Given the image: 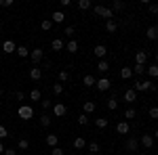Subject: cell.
<instances>
[{
  "label": "cell",
  "instance_id": "e0dca14e",
  "mask_svg": "<svg viewBox=\"0 0 158 155\" xmlns=\"http://www.w3.org/2000/svg\"><path fill=\"white\" fill-rule=\"evenodd\" d=\"M51 48H53V50H63L65 44H63V40H61V38H55V40L51 42Z\"/></svg>",
  "mask_w": 158,
  "mask_h": 155
},
{
  "label": "cell",
  "instance_id": "74e56055",
  "mask_svg": "<svg viewBox=\"0 0 158 155\" xmlns=\"http://www.w3.org/2000/svg\"><path fill=\"white\" fill-rule=\"evenodd\" d=\"M143 72H146V65H135V67H133V73H135V76H141Z\"/></svg>",
  "mask_w": 158,
  "mask_h": 155
},
{
  "label": "cell",
  "instance_id": "4316f807",
  "mask_svg": "<svg viewBox=\"0 0 158 155\" xmlns=\"http://www.w3.org/2000/svg\"><path fill=\"white\" fill-rule=\"evenodd\" d=\"M85 138H82V136H76V138H74V149H85Z\"/></svg>",
  "mask_w": 158,
  "mask_h": 155
},
{
  "label": "cell",
  "instance_id": "ffe728a7",
  "mask_svg": "<svg viewBox=\"0 0 158 155\" xmlns=\"http://www.w3.org/2000/svg\"><path fill=\"white\" fill-rule=\"evenodd\" d=\"M82 84H85V88H91V86H95V78L86 73L85 78H82Z\"/></svg>",
  "mask_w": 158,
  "mask_h": 155
},
{
  "label": "cell",
  "instance_id": "ba28073f",
  "mask_svg": "<svg viewBox=\"0 0 158 155\" xmlns=\"http://www.w3.org/2000/svg\"><path fill=\"white\" fill-rule=\"evenodd\" d=\"M65 111H68L65 105H63V103H57V105L53 107V115H55V118H63V115H65Z\"/></svg>",
  "mask_w": 158,
  "mask_h": 155
},
{
  "label": "cell",
  "instance_id": "d4e9b609",
  "mask_svg": "<svg viewBox=\"0 0 158 155\" xmlns=\"http://www.w3.org/2000/svg\"><path fill=\"white\" fill-rule=\"evenodd\" d=\"M146 72H148V76H150V80H154V78H158V65H152V67H148Z\"/></svg>",
  "mask_w": 158,
  "mask_h": 155
},
{
  "label": "cell",
  "instance_id": "d6986e66",
  "mask_svg": "<svg viewBox=\"0 0 158 155\" xmlns=\"http://www.w3.org/2000/svg\"><path fill=\"white\" fill-rule=\"evenodd\" d=\"M108 124H110V122H108V118H97V119H95V126H97L99 130L108 128Z\"/></svg>",
  "mask_w": 158,
  "mask_h": 155
},
{
  "label": "cell",
  "instance_id": "8fae6325",
  "mask_svg": "<svg viewBox=\"0 0 158 155\" xmlns=\"http://www.w3.org/2000/svg\"><path fill=\"white\" fill-rule=\"evenodd\" d=\"M141 145H143L146 149H152V147H154V136H152V134H143V136H141Z\"/></svg>",
  "mask_w": 158,
  "mask_h": 155
},
{
  "label": "cell",
  "instance_id": "4fadbf2b",
  "mask_svg": "<svg viewBox=\"0 0 158 155\" xmlns=\"http://www.w3.org/2000/svg\"><path fill=\"white\" fill-rule=\"evenodd\" d=\"M30 78H32V80H34V82H38V80H40V78H42V69H40V67H36V65H34V67H32V69H30Z\"/></svg>",
  "mask_w": 158,
  "mask_h": 155
},
{
  "label": "cell",
  "instance_id": "f1b7e54d",
  "mask_svg": "<svg viewBox=\"0 0 158 155\" xmlns=\"http://www.w3.org/2000/svg\"><path fill=\"white\" fill-rule=\"evenodd\" d=\"M51 119H53V118H51L49 113H42V115H40V124L47 128V126H51Z\"/></svg>",
  "mask_w": 158,
  "mask_h": 155
},
{
  "label": "cell",
  "instance_id": "ab89813d",
  "mask_svg": "<svg viewBox=\"0 0 158 155\" xmlns=\"http://www.w3.org/2000/svg\"><path fill=\"white\" fill-rule=\"evenodd\" d=\"M124 118H127V119H135V109L129 107L127 111H124Z\"/></svg>",
  "mask_w": 158,
  "mask_h": 155
},
{
  "label": "cell",
  "instance_id": "603a6c76",
  "mask_svg": "<svg viewBox=\"0 0 158 155\" xmlns=\"http://www.w3.org/2000/svg\"><path fill=\"white\" fill-rule=\"evenodd\" d=\"M108 109H110V111L118 109V99H116V96H110V99H108Z\"/></svg>",
  "mask_w": 158,
  "mask_h": 155
},
{
  "label": "cell",
  "instance_id": "f907efd6",
  "mask_svg": "<svg viewBox=\"0 0 158 155\" xmlns=\"http://www.w3.org/2000/svg\"><path fill=\"white\" fill-rule=\"evenodd\" d=\"M40 105H42V109H44V111H47V109L51 107V101H40Z\"/></svg>",
  "mask_w": 158,
  "mask_h": 155
},
{
  "label": "cell",
  "instance_id": "f35d334b",
  "mask_svg": "<svg viewBox=\"0 0 158 155\" xmlns=\"http://www.w3.org/2000/svg\"><path fill=\"white\" fill-rule=\"evenodd\" d=\"M65 80H70V73H68V69H61L59 72V82H65Z\"/></svg>",
  "mask_w": 158,
  "mask_h": 155
},
{
  "label": "cell",
  "instance_id": "52a82bcc",
  "mask_svg": "<svg viewBox=\"0 0 158 155\" xmlns=\"http://www.w3.org/2000/svg\"><path fill=\"white\" fill-rule=\"evenodd\" d=\"M93 52H95V57H97V59L101 61L103 57H106V55H108V48L103 46V44H97V46L93 48Z\"/></svg>",
  "mask_w": 158,
  "mask_h": 155
},
{
  "label": "cell",
  "instance_id": "1f68e13d",
  "mask_svg": "<svg viewBox=\"0 0 158 155\" xmlns=\"http://www.w3.org/2000/svg\"><path fill=\"white\" fill-rule=\"evenodd\" d=\"M30 99H32V101H42V95H40V90H38V88H34V90L30 92Z\"/></svg>",
  "mask_w": 158,
  "mask_h": 155
},
{
  "label": "cell",
  "instance_id": "5bb4252c",
  "mask_svg": "<svg viewBox=\"0 0 158 155\" xmlns=\"http://www.w3.org/2000/svg\"><path fill=\"white\" fill-rule=\"evenodd\" d=\"M137 147H139V141H137L135 136H129V138H127V149H129V151H137Z\"/></svg>",
  "mask_w": 158,
  "mask_h": 155
},
{
  "label": "cell",
  "instance_id": "d590c367",
  "mask_svg": "<svg viewBox=\"0 0 158 155\" xmlns=\"http://www.w3.org/2000/svg\"><path fill=\"white\" fill-rule=\"evenodd\" d=\"M63 34H65V36H68V38H72L74 34H76V27H74V25H68V27L63 29Z\"/></svg>",
  "mask_w": 158,
  "mask_h": 155
},
{
  "label": "cell",
  "instance_id": "816d5d0a",
  "mask_svg": "<svg viewBox=\"0 0 158 155\" xmlns=\"http://www.w3.org/2000/svg\"><path fill=\"white\" fill-rule=\"evenodd\" d=\"M4 155H17V149H4Z\"/></svg>",
  "mask_w": 158,
  "mask_h": 155
},
{
  "label": "cell",
  "instance_id": "cb8c5ba5",
  "mask_svg": "<svg viewBox=\"0 0 158 155\" xmlns=\"http://www.w3.org/2000/svg\"><path fill=\"white\" fill-rule=\"evenodd\" d=\"M97 69H99V72H101V73H106V72H108V69H110V63H108V61H106V59H101V61H99V63H97Z\"/></svg>",
  "mask_w": 158,
  "mask_h": 155
},
{
  "label": "cell",
  "instance_id": "db71d44e",
  "mask_svg": "<svg viewBox=\"0 0 158 155\" xmlns=\"http://www.w3.org/2000/svg\"><path fill=\"white\" fill-rule=\"evenodd\" d=\"M154 141H158V130H156V132H154Z\"/></svg>",
  "mask_w": 158,
  "mask_h": 155
},
{
  "label": "cell",
  "instance_id": "f5cc1de1",
  "mask_svg": "<svg viewBox=\"0 0 158 155\" xmlns=\"http://www.w3.org/2000/svg\"><path fill=\"white\" fill-rule=\"evenodd\" d=\"M0 153H4V145L0 143Z\"/></svg>",
  "mask_w": 158,
  "mask_h": 155
},
{
  "label": "cell",
  "instance_id": "60d3db41",
  "mask_svg": "<svg viewBox=\"0 0 158 155\" xmlns=\"http://www.w3.org/2000/svg\"><path fill=\"white\" fill-rule=\"evenodd\" d=\"M53 92H55V95H61V92H63V84H53Z\"/></svg>",
  "mask_w": 158,
  "mask_h": 155
},
{
  "label": "cell",
  "instance_id": "c3c4849f",
  "mask_svg": "<svg viewBox=\"0 0 158 155\" xmlns=\"http://www.w3.org/2000/svg\"><path fill=\"white\" fill-rule=\"evenodd\" d=\"M0 6H4V9L6 6H13V0H0Z\"/></svg>",
  "mask_w": 158,
  "mask_h": 155
},
{
  "label": "cell",
  "instance_id": "9c48e42d",
  "mask_svg": "<svg viewBox=\"0 0 158 155\" xmlns=\"http://www.w3.org/2000/svg\"><path fill=\"white\" fill-rule=\"evenodd\" d=\"M124 101H127V103H129V105H133L135 101H137V92H135L133 88H129V90H127V92H124Z\"/></svg>",
  "mask_w": 158,
  "mask_h": 155
},
{
  "label": "cell",
  "instance_id": "30bf717a",
  "mask_svg": "<svg viewBox=\"0 0 158 155\" xmlns=\"http://www.w3.org/2000/svg\"><path fill=\"white\" fill-rule=\"evenodd\" d=\"M2 50H4L6 55H11V52H15V50H17V44H15L13 40H6V42L2 44Z\"/></svg>",
  "mask_w": 158,
  "mask_h": 155
},
{
  "label": "cell",
  "instance_id": "8992f818",
  "mask_svg": "<svg viewBox=\"0 0 158 155\" xmlns=\"http://www.w3.org/2000/svg\"><path fill=\"white\" fill-rule=\"evenodd\" d=\"M148 52L146 50H135V65H146Z\"/></svg>",
  "mask_w": 158,
  "mask_h": 155
},
{
  "label": "cell",
  "instance_id": "9f6ffc18",
  "mask_svg": "<svg viewBox=\"0 0 158 155\" xmlns=\"http://www.w3.org/2000/svg\"><path fill=\"white\" fill-rule=\"evenodd\" d=\"M0 96H2V88H0Z\"/></svg>",
  "mask_w": 158,
  "mask_h": 155
},
{
  "label": "cell",
  "instance_id": "836d02e7",
  "mask_svg": "<svg viewBox=\"0 0 158 155\" xmlns=\"http://www.w3.org/2000/svg\"><path fill=\"white\" fill-rule=\"evenodd\" d=\"M89 153H91V155H97L99 153V145L97 143H89Z\"/></svg>",
  "mask_w": 158,
  "mask_h": 155
},
{
  "label": "cell",
  "instance_id": "7dc6e473",
  "mask_svg": "<svg viewBox=\"0 0 158 155\" xmlns=\"http://www.w3.org/2000/svg\"><path fill=\"white\" fill-rule=\"evenodd\" d=\"M15 99H17L19 103H21V101H23V99H25V95H23V92H21V90H17V92H15Z\"/></svg>",
  "mask_w": 158,
  "mask_h": 155
},
{
  "label": "cell",
  "instance_id": "83f0119b",
  "mask_svg": "<svg viewBox=\"0 0 158 155\" xmlns=\"http://www.w3.org/2000/svg\"><path fill=\"white\" fill-rule=\"evenodd\" d=\"M106 29H108L110 34H114V32L118 29V25H116V21H114V19H110L108 23H106Z\"/></svg>",
  "mask_w": 158,
  "mask_h": 155
},
{
  "label": "cell",
  "instance_id": "ee69618b",
  "mask_svg": "<svg viewBox=\"0 0 158 155\" xmlns=\"http://www.w3.org/2000/svg\"><path fill=\"white\" fill-rule=\"evenodd\" d=\"M51 155H63V149L61 147H53L51 149Z\"/></svg>",
  "mask_w": 158,
  "mask_h": 155
},
{
  "label": "cell",
  "instance_id": "484cf974",
  "mask_svg": "<svg viewBox=\"0 0 158 155\" xmlns=\"http://www.w3.org/2000/svg\"><path fill=\"white\" fill-rule=\"evenodd\" d=\"M78 9L86 11V9H93V4H91V0H78Z\"/></svg>",
  "mask_w": 158,
  "mask_h": 155
},
{
  "label": "cell",
  "instance_id": "f546056e",
  "mask_svg": "<svg viewBox=\"0 0 158 155\" xmlns=\"http://www.w3.org/2000/svg\"><path fill=\"white\" fill-rule=\"evenodd\" d=\"M65 48H68V52H78V42H76V40H70Z\"/></svg>",
  "mask_w": 158,
  "mask_h": 155
},
{
  "label": "cell",
  "instance_id": "44dd1931",
  "mask_svg": "<svg viewBox=\"0 0 158 155\" xmlns=\"http://www.w3.org/2000/svg\"><path fill=\"white\" fill-rule=\"evenodd\" d=\"M82 107H85V115H89V113H93V111H95V103H93V101H85V105H82Z\"/></svg>",
  "mask_w": 158,
  "mask_h": 155
},
{
  "label": "cell",
  "instance_id": "b9f144b4",
  "mask_svg": "<svg viewBox=\"0 0 158 155\" xmlns=\"http://www.w3.org/2000/svg\"><path fill=\"white\" fill-rule=\"evenodd\" d=\"M150 118L158 119V107H150Z\"/></svg>",
  "mask_w": 158,
  "mask_h": 155
},
{
  "label": "cell",
  "instance_id": "e575fe53",
  "mask_svg": "<svg viewBox=\"0 0 158 155\" xmlns=\"http://www.w3.org/2000/svg\"><path fill=\"white\" fill-rule=\"evenodd\" d=\"M17 147H19L21 151H27V149H30V143H27V138H21V141L17 143Z\"/></svg>",
  "mask_w": 158,
  "mask_h": 155
},
{
  "label": "cell",
  "instance_id": "5b68a950",
  "mask_svg": "<svg viewBox=\"0 0 158 155\" xmlns=\"http://www.w3.org/2000/svg\"><path fill=\"white\" fill-rule=\"evenodd\" d=\"M95 86H97V90H99V92H106V90H110L112 82H110L108 78H99V80H95Z\"/></svg>",
  "mask_w": 158,
  "mask_h": 155
},
{
  "label": "cell",
  "instance_id": "6da1fadb",
  "mask_svg": "<svg viewBox=\"0 0 158 155\" xmlns=\"http://www.w3.org/2000/svg\"><path fill=\"white\" fill-rule=\"evenodd\" d=\"M93 13L97 15V17H101V19H114V13H112V9H108V6H101V4H95L93 6Z\"/></svg>",
  "mask_w": 158,
  "mask_h": 155
},
{
  "label": "cell",
  "instance_id": "7bdbcfd3",
  "mask_svg": "<svg viewBox=\"0 0 158 155\" xmlns=\"http://www.w3.org/2000/svg\"><path fill=\"white\" fill-rule=\"evenodd\" d=\"M78 124H80V126H86V124H89V118H86L85 113H82V115L78 118Z\"/></svg>",
  "mask_w": 158,
  "mask_h": 155
},
{
  "label": "cell",
  "instance_id": "7c38bea8",
  "mask_svg": "<svg viewBox=\"0 0 158 155\" xmlns=\"http://www.w3.org/2000/svg\"><path fill=\"white\" fill-rule=\"evenodd\" d=\"M129 130H131L129 122H118V124H116V132H118V134H127Z\"/></svg>",
  "mask_w": 158,
  "mask_h": 155
},
{
  "label": "cell",
  "instance_id": "7a4b0ae2",
  "mask_svg": "<svg viewBox=\"0 0 158 155\" xmlns=\"http://www.w3.org/2000/svg\"><path fill=\"white\" fill-rule=\"evenodd\" d=\"M135 92H146V90H156V84H152V80H137L135 82Z\"/></svg>",
  "mask_w": 158,
  "mask_h": 155
},
{
  "label": "cell",
  "instance_id": "4dcf8cb0",
  "mask_svg": "<svg viewBox=\"0 0 158 155\" xmlns=\"http://www.w3.org/2000/svg\"><path fill=\"white\" fill-rule=\"evenodd\" d=\"M17 55H19V57H30V48L27 46H17Z\"/></svg>",
  "mask_w": 158,
  "mask_h": 155
},
{
  "label": "cell",
  "instance_id": "7402d4cb",
  "mask_svg": "<svg viewBox=\"0 0 158 155\" xmlns=\"http://www.w3.org/2000/svg\"><path fill=\"white\" fill-rule=\"evenodd\" d=\"M131 76H133V69H131V67H122L120 69V78L122 80H129Z\"/></svg>",
  "mask_w": 158,
  "mask_h": 155
},
{
  "label": "cell",
  "instance_id": "277c9868",
  "mask_svg": "<svg viewBox=\"0 0 158 155\" xmlns=\"http://www.w3.org/2000/svg\"><path fill=\"white\" fill-rule=\"evenodd\" d=\"M42 57H44V50H42V48H34V50H30V59H32L34 65H38V63L42 61Z\"/></svg>",
  "mask_w": 158,
  "mask_h": 155
},
{
  "label": "cell",
  "instance_id": "8d00e7d4",
  "mask_svg": "<svg viewBox=\"0 0 158 155\" xmlns=\"http://www.w3.org/2000/svg\"><path fill=\"white\" fill-rule=\"evenodd\" d=\"M40 27H42V29H44V32H49L51 27H53V21H51V19H44V21H42V23H40Z\"/></svg>",
  "mask_w": 158,
  "mask_h": 155
},
{
  "label": "cell",
  "instance_id": "3957f363",
  "mask_svg": "<svg viewBox=\"0 0 158 155\" xmlns=\"http://www.w3.org/2000/svg\"><path fill=\"white\" fill-rule=\"evenodd\" d=\"M17 115H19L21 119H25V122H27V119L34 118V109L30 107V105H21V107L17 109Z\"/></svg>",
  "mask_w": 158,
  "mask_h": 155
},
{
  "label": "cell",
  "instance_id": "6f0895ef",
  "mask_svg": "<svg viewBox=\"0 0 158 155\" xmlns=\"http://www.w3.org/2000/svg\"><path fill=\"white\" fill-rule=\"evenodd\" d=\"M156 99H158V90H156Z\"/></svg>",
  "mask_w": 158,
  "mask_h": 155
},
{
  "label": "cell",
  "instance_id": "f6af8a7d",
  "mask_svg": "<svg viewBox=\"0 0 158 155\" xmlns=\"http://www.w3.org/2000/svg\"><path fill=\"white\" fill-rule=\"evenodd\" d=\"M148 9H150L152 15H158V4H148Z\"/></svg>",
  "mask_w": 158,
  "mask_h": 155
},
{
  "label": "cell",
  "instance_id": "2e32d148",
  "mask_svg": "<svg viewBox=\"0 0 158 155\" xmlns=\"http://www.w3.org/2000/svg\"><path fill=\"white\" fill-rule=\"evenodd\" d=\"M44 141H47V145H49L51 149H53V147H57V143H59L57 134H47V138H44Z\"/></svg>",
  "mask_w": 158,
  "mask_h": 155
},
{
  "label": "cell",
  "instance_id": "681fc988",
  "mask_svg": "<svg viewBox=\"0 0 158 155\" xmlns=\"http://www.w3.org/2000/svg\"><path fill=\"white\" fill-rule=\"evenodd\" d=\"M61 6H63V9H70V6H72V0H61Z\"/></svg>",
  "mask_w": 158,
  "mask_h": 155
},
{
  "label": "cell",
  "instance_id": "11a10c76",
  "mask_svg": "<svg viewBox=\"0 0 158 155\" xmlns=\"http://www.w3.org/2000/svg\"><path fill=\"white\" fill-rule=\"evenodd\" d=\"M156 65H158V52H156Z\"/></svg>",
  "mask_w": 158,
  "mask_h": 155
},
{
  "label": "cell",
  "instance_id": "bcb514c9",
  "mask_svg": "<svg viewBox=\"0 0 158 155\" xmlns=\"http://www.w3.org/2000/svg\"><path fill=\"white\" fill-rule=\"evenodd\" d=\"M6 136H9L6 128H4V126H0V141H2V138H6Z\"/></svg>",
  "mask_w": 158,
  "mask_h": 155
},
{
  "label": "cell",
  "instance_id": "d6a6232c",
  "mask_svg": "<svg viewBox=\"0 0 158 155\" xmlns=\"http://www.w3.org/2000/svg\"><path fill=\"white\" fill-rule=\"evenodd\" d=\"M122 9H124V2H120V0H114V2H112V13L122 11Z\"/></svg>",
  "mask_w": 158,
  "mask_h": 155
},
{
  "label": "cell",
  "instance_id": "9a60e30c",
  "mask_svg": "<svg viewBox=\"0 0 158 155\" xmlns=\"http://www.w3.org/2000/svg\"><path fill=\"white\" fill-rule=\"evenodd\" d=\"M146 36L150 38V40H158V25H152V27H148Z\"/></svg>",
  "mask_w": 158,
  "mask_h": 155
},
{
  "label": "cell",
  "instance_id": "680465c9",
  "mask_svg": "<svg viewBox=\"0 0 158 155\" xmlns=\"http://www.w3.org/2000/svg\"><path fill=\"white\" fill-rule=\"evenodd\" d=\"M86 155H91V153H86Z\"/></svg>",
  "mask_w": 158,
  "mask_h": 155
},
{
  "label": "cell",
  "instance_id": "ac0fdd59",
  "mask_svg": "<svg viewBox=\"0 0 158 155\" xmlns=\"http://www.w3.org/2000/svg\"><path fill=\"white\" fill-rule=\"evenodd\" d=\"M51 17H53V23H63V19H65V15H63L61 11H55Z\"/></svg>",
  "mask_w": 158,
  "mask_h": 155
}]
</instances>
